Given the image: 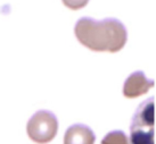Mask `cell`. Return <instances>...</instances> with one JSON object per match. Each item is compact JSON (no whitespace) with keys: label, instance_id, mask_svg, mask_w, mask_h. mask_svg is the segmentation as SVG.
<instances>
[{"label":"cell","instance_id":"obj_1","mask_svg":"<svg viewBox=\"0 0 156 144\" xmlns=\"http://www.w3.org/2000/svg\"><path fill=\"white\" fill-rule=\"evenodd\" d=\"M74 34L79 42L92 51L117 52L126 43L128 31L117 18L97 21L91 17H81L74 26Z\"/></svg>","mask_w":156,"mask_h":144},{"label":"cell","instance_id":"obj_7","mask_svg":"<svg viewBox=\"0 0 156 144\" xmlns=\"http://www.w3.org/2000/svg\"><path fill=\"white\" fill-rule=\"evenodd\" d=\"M62 1L66 7H69V9H73V10L83 8L89 2V0H62Z\"/></svg>","mask_w":156,"mask_h":144},{"label":"cell","instance_id":"obj_2","mask_svg":"<svg viewBox=\"0 0 156 144\" xmlns=\"http://www.w3.org/2000/svg\"><path fill=\"white\" fill-rule=\"evenodd\" d=\"M154 96L143 101L131 120L130 144H155V103Z\"/></svg>","mask_w":156,"mask_h":144},{"label":"cell","instance_id":"obj_5","mask_svg":"<svg viewBox=\"0 0 156 144\" xmlns=\"http://www.w3.org/2000/svg\"><path fill=\"white\" fill-rule=\"evenodd\" d=\"M95 141L94 131L84 124H74L64 134V144H95Z\"/></svg>","mask_w":156,"mask_h":144},{"label":"cell","instance_id":"obj_6","mask_svg":"<svg viewBox=\"0 0 156 144\" xmlns=\"http://www.w3.org/2000/svg\"><path fill=\"white\" fill-rule=\"evenodd\" d=\"M100 144H130V141L124 132L115 129V131L108 132L101 140Z\"/></svg>","mask_w":156,"mask_h":144},{"label":"cell","instance_id":"obj_4","mask_svg":"<svg viewBox=\"0 0 156 144\" xmlns=\"http://www.w3.org/2000/svg\"><path fill=\"white\" fill-rule=\"evenodd\" d=\"M155 82L153 79L146 77V75L141 70L133 72L131 75L128 76V79L123 85V95L129 99H134L143 95L149 91V89L154 86Z\"/></svg>","mask_w":156,"mask_h":144},{"label":"cell","instance_id":"obj_3","mask_svg":"<svg viewBox=\"0 0 156 144\" xmlns=\"http://www.w3.org/2000/svg\"><path fill=\"white\" fill-rule=\"evenodd\" d=\"M58 131V119L56 115L49 110H39L29 119L26 125L27 135L37 143L44 144L50 142Z\"/></svg>","mask_w":156,"mask_h":144}]
</instances>
